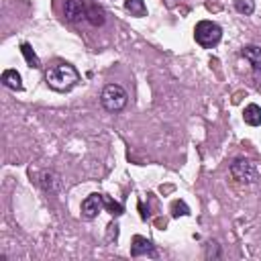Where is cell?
Returning <instances> with one entry per match:
<instances>
[{"mask_svg": "<svg viewBox=\"0 0 261 261\" xmlns=\"http://www.w3.org/2000/svg\"><path fill=\"white\" fill-rule=\"evenodd\" d=\"M171 214L177 218V216H188L190 214V208H188V204L184 202V200H175L173 204H171Z\"/></svg>", "mask_w": 261, "mask_h": 261, "instance_id": "cell-17", "label": "cell"}, {"mask_svg": "<svg viewBox=\"0 0 261 261\" xmlns=\"http://www.w3.org/2000/svg\"><path fill=\"white\" fill-rule=\"evenodd\" d=\"M100 102L102 106L108 110V112H118L126 106L128 102V94L122 86L118 84H108L102 88V94H100Z\"/></svg>", "mask_w": 261, "mask_h": 261, "instance_id": "cell-3", "label": "cell"}, {"mask_svg": "<svg viewBox=\"0 0 261 261\" xmlns=\"http://www.w3.org/2000/svg\"><path fill=\"white\" fill-rule=\"evenodd\" d=\"M243 118H245L247 124H251V126H259V124H261V106H257V104H249V106H245V110H243Z\"/></svg>", "mask_w": 261, "mask_h": 261, "instance_id": "cell-10", "label": "cell"}, {"mask_svg": "<svg viewBox=\"0 0 261 261\" xmlns=\"http://www.w3.org/2000/svg\"><path fill=\"white\" fill-rule=\"evenodd\" d=\"M241 53H243V57H245L253 67H261V47H259V45H245Z\"/></svg>", "mask_w": 261, "mask_h": 261, "instance_id": "cell-11", "label": "cell"}, {"mask_svg": "<svg viewBox=\"0 0 261 261\" xmlns=\"http://www.w3.org/2000/svg\"><path fill=\"white\" fill-rule=\"evenodd\" d=\"M124 10L130 12V16H139V18L147 14L145 0H124Z\"/></svg>", "mask_w": 261, "mask_h": 261, "instance_id": "cell-13", "label": "cell"}, {"mask_svg": "<svg viewBox=\"0 0 261 261\" xmlns=\"http://www.w3.org/2000/svg\"><path fill=\"white\" fill-rule=\"evenodd\" d=\"M130 255L133 257H157V251L153 247V243L141 234H135L133 237V245H130Z\"/></svg>", "mask_w": 261, "mask_h": 261, "instance_id": "cell-7", "label": "cell"}, {"mask_svg": "<svg viewBox=\"0 0 261 261\" xmlns=\"http://www.w3.org/2000/svg\"><path fill=\"white\" fill-rule=\"evenodd\" d=\"M45 80L51 90L55 92H67L80 82V73L71 63H53L45 71Z\"/></svg>", "mask_w": 261, "mask_h": 261, "instance_id": "cell-1", "label": "cell"}, {"mask_svg": "<svg viewBox=\"0 0 261 261\" xmlns=\"http://www.w3.org/2000/svg\"><path fill=\"white\" fill-rule=\"evenodd\" d=\"M102 210H104V198H102V194H90L82 202V216L86 220H94Z\"/></svg>", "mask_w": 261, "mask_h": 261, "instance_id": "cell-5", "label": "cell"}, {"mask_svg": "<svg viewBox=\"0 0 261 261\" xmlns=\"http://www.w3.org/2000/svg\"><path fill=\"white\" fill-rule=\"evenodd\" d=\"M253 80H255V84L261 88V67H253Z\"/></svg>", "mask_w": 261, "mask_h": 261, "instance_id": "cell-19", "label": "cell"}, {"mask_svg": "<svg viewBox=\"0 0 261 261\" xmlns=\"http://www.w3.org/2000/svg\"><path fill=\"white\" fill-rule=\"evenodd\" d=\"M234 10H237L239 14L249 16V14H253V10H255V0H234Z\"/></svg>", "mask_w": 261, "mask_h": 261, "instance_id": "cell-15", "label": "cell"}, {"mask_svg": "<svg viewBox=\"0 0 261 261\" xmlns=\"http://www.w3.org/2000/svg\"><path fill=\"white\" fill-rule=\"evenodd\" d=\"M2 84L8 88V90H14V92H20L22 90V77L16 69H6L2 73Z\"/></svg>", "mask_w": 261, "mask_h": 261, "instance_id": "cell-8", "label": "cell"}, {"mask_svg": "<svg viewBox=\"0 0 261 261\" xmlns=\"http://www.w3.org/2000/svg\"><path fill=\"white\" fill-rule=\"evenodd\" d=\"M86 20H88L90 24H94V27H100V24H104L106 14H104V10L98 8L96 4H90V6H88V12H86Z\"/></svg>", "mask_w": 261, "mask_h": 261, "instance_id": "cell-12", "label": "cell"}, {"mask_svg": "<svg viewBox=\"0 0 261 261\" xmlns=\"http://www.w3.org/2000/svg\"><path fill=\"white\" fill-rule=\"evenodd\" d=\"M230 175L239 181V184H255L259 173H257V167L253 161L245 159V157H239L230 163Z\"/></svg>", "mask_w": 261, "mask_h": 261, "instance_id": "cell-4", "label": "cell"}, {"mask_svg": "<svg viewBox=\"0 0 261 261\" xmlns=\"http://www.w3.org/2000/svg\"><path fill=\"white\" fill-rule=\"evenodd\" d=\"M86 12H88V6L84 4V0H65L63 2V16L69 22L86 20Z\"/></svg>", "mask_w": 261, "mask_h": 261, "instance_id": "cell-6", "label": "cell"}, {"mask_svg": "<svg viewBox=\"0 0 261 261\" xmlns=\"http://www.w3.org/2000/svg\"><path fill=\"white\" fill-rule=\"evenodd\" d=\"M206 257H220V251H218V243H216V241H210V243H208Z\"/></svg>", "mask_w": 261, "mask_h": 261, "instance_id": "cell-18", "label": "cell"}, {"mask_svg": "<svg viewBox=\"0 0 261 261\" xmlns=\"http://www.w3.org/2000/svg\"><path fill=\"white\" fill-rule=\"evenodd\" d=\"M41 186L47 192H59L61 190V177H59V173H55V171H43Z\"/></svg>", "mask_w": 261, "mask_h": 261, "instance_id": "cell-9", "label": "cell"}, {"mask_svg": "<svg viewBox=\"0 0 261 261\" xmlns=\"http://www.w3.org/2000/svg\"><path fill=\"white\" fill-rule=\"evenodd\" d=\"M102 198H104V208L112 214V216H120L122 212H124V206L122 204H118V202H114V200H110L106 194H102Z\"/></svg>", "mask_w": 261, "mask_h": 261, "instance_id": "cell-16", "label": "cell"}, {"mask_svg": "<svg viewBox=\"0 0 261 261\" xmlns=\"http://www.w3.org/2000/svg\"><path fill=\"white\" fill-rule=\"evenodd\" d=\"M20 51H22V55H24V59H27L29 67H41V61H39L37 53L31 49V45H29V43H22V45H20Z\"/></svg>", "mask_w": 261, "mask_h": 261, "instance_id": "cell-14", "label": "cell"}, {"mask_svg": "<svg viewBox=\"0 0 261 261\" xmlns=\"http://www.w3.org/2000/svg\"><path fill=\"white\" fill-rule=\"evenodd\" d=\"M194 37L196 43L204 49H212L214 45H218V41L222 39V29L218 22L214 20H200L194 29Z\"/></svg>", "mask_w": 261, "mask_h": 261, "instance_id": "cell-2", "label": "cell"}]
</instances>
